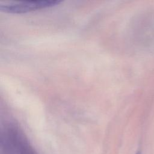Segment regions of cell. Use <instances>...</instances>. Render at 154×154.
I'll return each instance as SVG.
<instances>
[{
	"mask_svg": "<svg viewBox=\"0 0 154 154\" xmlns=\"http://www.w3.org/2000/svg\"><path fill=\"white\" fill-rule=\"evenodd\" d=\"M135 154H141V152L140 151H138Z\"/></svg>",
	"mask_w": 154,
	"mask_h": 154,
	"instance_id": "cell-2",
	"label": "cell"
},
{
	"mask_svg": "<svg viewBox=\"0 0 154 154\" xmlns=\"http://www.w3.org/2000/svg\"><path fill=\"white\" fill-rule=\"evenodd\" d=\"M59 0H41L0 2V10L6 13H22L52 7L58 4Z\"/></svg>",
	"mask_w": 154,
	"mask_h": 154,
	"instance_id": "cell-1",
	"label": "cell"
}]
</instances>
